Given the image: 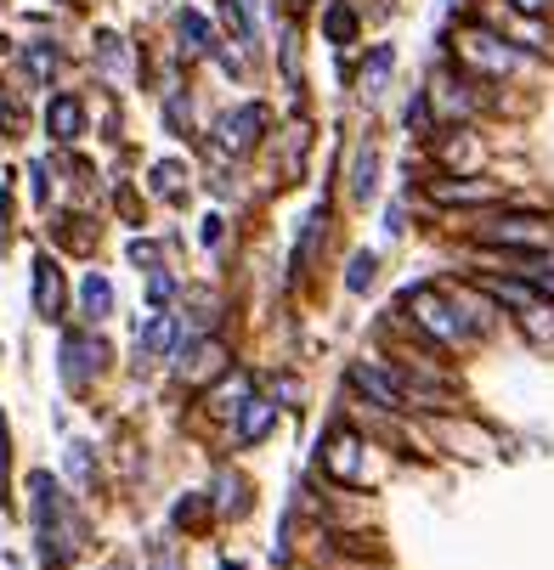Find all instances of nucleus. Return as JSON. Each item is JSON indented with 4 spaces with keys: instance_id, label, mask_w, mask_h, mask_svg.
I'll use <instances>...</instances> for the list:
<instances>
[{
    "instance_id": "20",
    "label": "nucleus",
    "mask_w": 554,
    "mask_h": 570,
    "mask_svg": "<svg viewBox=\"0 0 554 570\" xmlns=\"http://www.w3.org/2000/svg\"><path fill=\"white\" fill-rule=\"evenodd\" d=\"M481 288L493 299H509V306H532V283H520V277H486Z\"/></svg>"
},
{
    "instance_id": "8",
    "label": "nucleus",
    "mask_w": 554,
    "mask_h": 570,
    "mask_svg": "<svg viewBox=\"0 0 554 570\" xmlns=\"http://www.w3.org/2000/svg\"><path fill=\"white\" fill-rule=\"evenodd\" d=\"M431 198L436 204H498L504 198V187H493V181H459V176H441V181H431Z\"/></svg>"
},
{
    "instance_id": "11",
    "label": "nucleus",
    "mask_w": 554,
    "mask_h": 570,
    "mask_svg": "<svg viewBox=\"0 0 554 570\" xmlns=\"http://www.w3.org/2000/svg\"><path fill=\"white\" fill-rule=\"evenodd\" d=\"M35 311L40 317H62V272H57L51 254L35 260Z\"/></svg>"
},
{
    "instance_id": "22",
    "label": "nucleus",
    "mask_w": 554,
    "mask_h": 570,
    "mask_svg": "<svg viewBox=\"0 0 554 570\" xmlns=\"http://www.w3.org/2000/svg\"><path fill=\"white\" fill-rule=\"evenodd\" d=\"M322 28H329V40H334V46H351V35H356V12H351V7H329Z\"/></svg>"
},
{
    "instance_id": "5",
    "label": "nucleus",
    "mask_w": 554,
    "mask_h": 570,
    "mask_svg": "<svg viewBox=\"0 0 554 570\" xmlns=\"http://www.w3.org/2000/svg\"><path fill=\"white\" fill-rule=\"evenodd\" d=\"M260 136H267V108H260V103H244L233 114H221V124H215V147L233 153V158H244Z\"/></svg>"
},
{
    "instance_id": "27",
    "label": "nucleus",
    "mask_w": 554,
    "mask_h": 570,
    "mask_svg": "<svg viewBox=\"0 0 554 570\" xmlns=\"http://www.w3.org/2000/svg\"><path fill=\"white\" fill-rule=\"evenodd\" d=\"M7 475H12V441H7V413H0V497H7Z\"/></svg>"
},
{
    "instance_id": "6",
    "label": "nucleus",
    "mask_w": 554,
    "mask_h": 570,
    "mask_svg": "<svg viewBox=\"0 0 554 570\" xmlns=\"http://www.w3.org/2000/svg\"><path fill=\"white\" fill-rule=\"evenodd\" d=\"M103 361H108V351H103L96 333H69V340H62V379L74 390H85L96 373H103Z\"/></svg>"
},
{
    "instance_id": "17",
    "label": "nucleus",
    "mask_w": 554,
    "mask_h": 570,
    "mask_svg": "<svg viewBox=\"0 0 554 570\" xmlns=\"http://www.w3.org/2000/svg\"><path fill=\"white\" fill-rule=\"evenodd\" d=\"M170 345H176V322H170V317H148V322H142V351H148V356H165Z\"/></svg>"
},
{
    "instance_id": "19",
    "label": "nucleus",
    "mask_w": 554,
    "mask_h": 570,
    "mask_svg": "<svg viewBox=\"0 0 554 570\" xmlns=\"http://www.w3.org/2000/svg\"><path fill=\"white\" fill-rule=\"evenodd\" d=\"M317 238H322V210H311V215H306V231H300V249H295V283L306 277V265H311V254H317Z\"/></svg>"
},
{
    "instance_id": "30",
    "label": "nucleus",
    "mask_w": 554,
    "mask_h": 570,
    "mask_svg": "<svg viewBox=\"0 0 554 570\" xmlns=\"http://www.w3.org/2000/svg\"><path fill=\"white\" fill-rule=\"evenodd\" d=\"M176 176H181V170H176V164H158V170H153V181H158V192H176Z\"/></svg>"
},
{
    "instance_id": "2",
    "label": "nucleus",
    "mask_w": 554,
    "mask_h": 570,
    "mask_svg": "<svg viewBox=\"0 0 554 570\" xmlns=\"http://www.w3.org/2000/svg\"><path fill=\"white\" fill-rule=\"evenodd\" d=\"M475 238L486 249H504V254H543L554 226H549V215H493Z\"/></svg>"
},
{
    "instance_id": "18",
    "label": "nucleus",
    "mask_w": 554,
    "mask_h": 570,
    "mask_svg": "<svg viewBox=\"0 0 554 570\" xmlns=\"http://www.w3.org/2000/svg\"><path fill=\"white\" fill-rule=\"evenodd\" d=\"M244 395H249V379H244V373H238V379H226V384L210 395V401H215L210 413H215V418H233V413L244 407Z\"/></svg>"
},
{
    "instance_id": "9",
    "label": "nucleus",
    "mask_w": 554,
    "mask_h": 570,
    "mask_svg": "<svg viewBox=\"0 0 554 570\" xmlns=\"http://www.w3.org/2000/svg\"><path fill=\"white\" fill-rule=\"evenodd\" d=\"M233 418H238V424H233L238 447H255L260 435H267V429L278 424V401H267V395H244V407H238Z\"/></svg>"
},
{
    "instance_id": "12",
    "label": "nucleus",
    "mask_w": 554,
    "mask_h": 570,
    "mask_svg": "<svg viewBox=\"0 0 554 570\" xmlns=\"http://www.w3.org/2000/svg\"><path fill=\"white\" fill-rule=\"evenodd\" d=\"M46 130L57 142H74L80 130H85V108H80V96H51V108H46Z\"/></svg>"
},
{
    "instance_id": "3",
    "label": "nucleus",
    "mask_w": 554,
    "mask_h": 570,
    "mask_svg": "<svg viewBox=\"0 0 554 570\" xmlns=\"http://www.w3.org/2000/svg\"><path fill=\"white\" fill-rule=\"evenodd\" d=\"M459 62H464L470 74L504 80V74L520 69V51H515V40L493 35V28H464V35H459Z\"/></svg>"
},
{
    "instance_id": "29",
    "label": "nucleus",
    "mask_w": 554,
    "mask_h": 570,
    "mask_svg": "<svg viewBox=\"0 0 554 570\" xmlns=\"http://www.w3.org/2000/svg\"><path fill=\"white\" fill-rule=\"evenodd\" d=\"M148 294H153V306H165V299H170V294H176V283H170V277H165V272H158V277H153V283H148Z\"/></svg>"
},
{
    "instance_id": "15",
    "label": "nucleus",
    "mask_w": 554,
    "mask_h": 570,
    "mask_svg": "<svg viewBox=\"0 0 554 570\" xmlns=\"http://www.w3.org/2000/svg\"><path fill=\"white\" fill-rule=\"evenodd\" d=\"M80 306H85L91 322H103V317L114 311V288H108V277H96V272H91V277L80 283Z\"/></svg>"
},
{
    "instance_id": "10",
    "label": "nucleus",
    "mask_w": 554,
    "mask_h": 570,
    "mask_svg": "<svg viewBox=\"0 0 554 570\" xmlns=\"http://www.w3.org/2000/svg\"><path fill=\"white\" fill-rule=\"evenodd\" d=\"M431 103H436V114H441V119H470V114H475V96H470V85H464V80H452V74H436V85H431Z\"/></svg>"
},
{
    "instance_id": "25",
    "label": "nucleus",
    "mask_w": 554,
    "mask_h": 570,
    "mask_svg": "<svg viewBox=\"0 0 554 570\" xmlns=\"http://www.w3.org/2000/svg\"><path fill=\"white\" fill-rule=\"evenodd\" d=\"M221 23L233 28V35H249V23H244V0H221Z\"/></svg>"
},
{
    "instance_id": "14",
    "label": "nucleus",
    "mask_w": 554,
    "mask_h": 570,
    "mask_svg": "<svg viewBox=\"0 0 554 570\" xmlns=\"http://www.w3.org/2000/svg\"><path fill=\"white\" fill-rule=\"evenodd\" d=\"M176 35H181V46H187L192 57L215 51V35H210V23H204L199 12H181V17H176Z\"/></svg>"
},
{
    "instance_id": "23",
    "label": "nucleus",
    "mask_w": 554,
    "mask_h": 570,
    "mask_svg": "<svg viewBox=\"0 0 554 570\" xmlns=\"http://www.w3.org/2000/svg\"><path fill=\"white\" fill-rule=\"evenodd\" d=\"M221 491H226V497L215 502V509H221V514H244V509H249V497H244L249 486H244V480H233V475H221Z\"/></svg>"
},
{
    "instance_id": "28",
    "label": "nucleus",
    "mask_w": 554,
    "mask_h": 570,
    "mask_svg": "<svg viewBox=\"0 0 554 570\" xmlns=\"http://www.w3.org/2000/svg\"><path fill=\"white\" fill-rule=\"evenodd\" d=\"M28 69H35V74L46 80V74L57 69V51H46V46H35V51H28Z\"/></svg>"
},
{
    "instance_id": "4",
    "label": "nucleus",
    "mask_w": 554,
    "mask_h": 570,
    "mask_svg": "<svg viewBox=\"0 0 554 570\" xmlns=\"http://www.w3.org/2000/svg\"><path fill=\"white\" fill-rule=\"evenodd\" d=\"M363 452H368L363 435L345 429V424H334L329 435H322V468H329L340 486H363L368 480V458Z\"/></svg>"
},
{
    "instance_id": "24",
    "label": "nucleus",
    "mask_w": 554,
    "mask_h": 570,
    "mask_svg": "<svg viewBox=\"0 0 554 570\" xmlns=\"http://www.w3.org/2000/svg\"><path fill=\"white\" fill-rule=\"evenodd\" d=\"M374 265H379L374 254H356V260H351V277H345V288H351V294H363V288L374 283Z\"/></svg>"
},
{
    "instance_id": "1",
    "label": "nucleus",
    "mask_w": 554,
    "mask_h": 570,
    "mask_svg": "<svg viewBox=\"0 0 554 570\" xmlns=\"http://www.w3.org/2000/svg\"><path fill=\"white\" fill-rule=\"evenodd\" d=\"M402 306L413 311L408 322H413L419 333H431L436 345H470V340H475V328L459 317V299H447L441 288H408Z\"/></svg>"
},
{
    "instance_id": "7",
    "label": "nucleus",
    "mask_w": 554,
    "mask_h": 570,
    "mask_svg": "<svg viewBox=\"0 0 554 570\" xmlns=\"http://www.w3.org/2000/svg\"><path fill=\"white\" fill-rule=\"evenodd\" d=\"M351 390L356 395H368L374 407H385V413H408V401H402V390H397V379H390V367H374V361H351Z\"/></svg>"
},
{
    "instance_id": "31",
    "label": "nucleus",
    "mask_w": 554,
    "mask_h": 570,
    "mask_svg": "<svg viewBox=\"0 0 554 570\" xmlns=\"http://www.w3.org/2000/svg\"><path fill=\"white\" fill-rule=\"evenodd\" d=\"M509 7H515V12H527V17H543V12H549V0H509Z\"/></svg>"
},
{
    "instance_id": "26",
    "label": "nucleus",
    "mask_w": 554,
    "mask_h": 570,
    "mask_svg": "<svg viewBox=\"0 0 554 570\" xmlns=\"http://www.w3.org/2000/svg\"><path fill=\"white\" fill-rule=\"evenodd\" d=\"M69 475H74L80 486H91V452H85V447H69Z\"/></svg>"
},
{
    "instance_id": "13",
    "label": "nucleus",
    "mask_w": 554,
    "mask_h": 570,
    "mask_svg": "<svg viewBox=\"0 0 554 570\" xmlns=\"http://www.w3.org/2000/svg\"><path fill=\"white\" fill-rule=\"evenodd\" d=\"M520 333H527L538 351H554V306H543V299L520 306Z\"/></svg>"
},
{
    "instance_id": "21",
    "label": "nucleus",
    "mask_w": 554,
    "mask_h": 570,
    "mask_svg": "<svg viewBox=\"0 0 554 570\" xmlns=\"http://www.w3.org/2000/svg\"><path fill=\"white\" fill-rule=\"evenodd\" d=\"M374 192V147H356V164H351V198H368Z\"/></svg>"
},
{
    "instance_id": "16",
    "label": "nucleus",
    "mask_w": 554,
    "mask_h": 570,
    "mask_svg": "<svg viewBox=\"0 0 554 570\" xmlns=\"http://www.w3.org/2000/svg\"><path fill=\"white\" fill-rule=\"evenodd\" d=\"M390 69H397V51H390V46H374L368 69H363V96H379L385 80H390Z\"/></svg>"
}]
</instances>
